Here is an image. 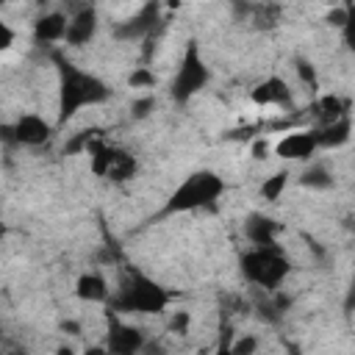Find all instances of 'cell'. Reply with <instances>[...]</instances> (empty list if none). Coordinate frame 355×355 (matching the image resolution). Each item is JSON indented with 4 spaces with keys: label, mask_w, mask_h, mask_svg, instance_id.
Instances as JSON below:
<instances>
[{
    "label": "cell",
    "mask_w": 355,
    "mask_h": 355,
    "mask_svg": "<svg viewBox=\"0 0 355 355\" xmlns=\"http://www.w3.org/2000/svg\"><path fill=\"white\" fill-rule=\"evenodd\" d=\"M319 153V141L313 128H302V130H288L275 141V155L283 161H297L305 164Z\"/></svg>",
    "instance_id": "9c48e42d"
},
{
    "label": "cell",
    "mask_w": 355,
    "mask_h": 355,
    "mask_svg": "<svg viewBox=\"0 0 355 355\" xmlns=\"http://www.w3.org/2000/svg\"><path fill=\"white\" fill-rule=\"evenodd\" d=\"M100 136H103V130H100V128H83V130H78V133H72V136L67 139L64 153H67V155H86V153H89V147H92Z\"/></svg>",
    "instance_id": "d6986e66"
},
{
    "label": "cell",
    "mask_w": 355,
    "mask_h": 355,
    "mask_svg": "<svg viewBox=\"0 0 355 355\" xmlns=\"http://www.w3.org/2000/svg\"><path fill=\"white\" fill-rule=\"evenodd\" d=\"M80 355H111V352H108L105 344H92V347H86Z\"/></svg>",
    "instance_id": "d6a6232c"
},
{
    "label": "cell",
    "mask_w": 355,
    "mask_h": 355,
    "mask_svg": "<svg viewBox=\"0 0 355 355\" xmlns=\"http://www.w3.org/2000/svg\"><path fill=\"white\" fill-rule=\"evenodd\" d=\"M97 28H100L97 8H94V6H83V8H78V11L69 17V28H67L64 44H67V47H86V44L94 39Z\"/></svg>",
    "instance_id": "8fae6325"
},
{
    "label": "cell",
    "mask_w": 355,
    "mask_h": 355,
    "mask_svg": "<svg viewBox=\"0 0 355 355\" xmlns=\"http://www.w3.org/2000/svg\"><path fill=\"white\" fill-rule=\"evenodd\" d=\"M136 172H139V161H136V155L119 150V155H116V161H114V166H111V172H108L105 180H111V183H125V180H130Z\"/></svg>",
    "instance_id": "44dd1931"
},
{
    "label": "cell",
    "mask_w": 355,
    "mask_h": 355,
    "mask_svg": "<svg viewBox=\"0 0 355 355\" xmlns=\"http://www.w3.org/2000/svg\"><path fill=\"white\" fill-rule=\"evenodd\" d=\"M324 19H327L330 25H336V28H344V22H347V6H336V8H330V11L324 14Z\"/></svg>",
    "instance_id": "f546056e"
},
{
    "label": "cell",
    "mask_w": 355,
    "mask_h": 355,
    "mask_svg": "<svg viewBox=\"0 0 355 355\" xmlns=\"http://www.w3.org/2000/svg\"><path fill=\"white\" fill-rule=\"evenodd\" d=\"M75 297H78L80 302H89V305L108 302V300H111L108 280H105L100 272H83V275L75 280Z\"/></svg>",
    "instance_id": "5bb4252c"
},
{
    "label": "cell",
    "mask_w": 355,
    "mask_h": 355,
    "mask_svg": "<svg viewBox=\"0 0 355 355\" xmlns=\"http://www.w3.org/2000/svg\"><path fill=\"white\" fill-rule=\"evenodd\" d=\"M225 194V180L214 172V169H197L191 175H186L172 194L166 197L161 216H175V214H191V211H202L219 202V197Z\"/></svg>",
    "instance_id": "3957f363"
},
{
    "label": "cell",
    "mask_w": 355,
    "mask_h": 355,
    "mask_svg": "<svg viewBox=\"0 0 355 355\" xmlns=\"http://www.w3.org/2000/svg\"><path fill=\"white\" fill-rule=\"evenodd\" d=\"M150 338L147 333L133 324V322H125L119 316H111L108 319V330H105V347L111 355H144Z\"/></svg>",
    "instance_id": "8992f818"
},
{
    "label": "cell",
    "mask_w": 355,
    "mask_h": 355,
    "mask_svg": "<svg viewBox=\"0 0 355 355\" xmlns=\"http://www.w3.org/2000/svg\"><path fill=\"white\" fill-rule=\"evenodd\" d=\"M14 42H17V31H14L8 22L0 19V50H11Z\"/></svg>",
    "instance_id": "f1b7e54d"
},
{
    "label": "cell",
    "mask_w": 355,
    "mask_h": 355,
    "mask_svg": "<svg viewBox=\"0 0 355 355\" xmlns=\"http://www.w3.org/2000/svg\"><path fill=\"white\" fill-rule=\"evenodd\" d=\"M58 125H67L69 119H75L83 108H94L111 100V89L103 78H97L94 72H86L80 67H75L72 61L58 58Z\"/></svg>",
    "instance_id": "6da1fadb"
},
{
    "label": "cell",
    "mask_w": 355,
    "mask_h": 355,
    "mask_svg": "<svg viewBox=\"0 0 355 355\" xmlns=\"http://www.w3.org/2000/svg\"><path fill=\"white\" fill-rule=\"evenodd\" d=\"M58 327H61L67 336H80V330H83V327H80V322H75V319H64Z\"/></svg>",
    "instance_id": "1f68e13d"
},
{
    "label": "cell",
    "mask_w": 355,
    "mask_h": 355,
    "mask_svg": "<svg viewBox=\"0 0 355 355\" xmlns=\"http://www.w3.org/2000/svg\"><path fill=\"white\" fill-rule=\"evenodd\" d=\"M8 355H28V349H8Z\"/></svg>",
    "instance_id": "d590c367"
},
{
    "label": "cell",
    "mask_w": 355,
    "mask_h": 355,
    "mask_svg": "<svg viewBox=\"0 0 355 355\" xmlns=\"http://www.w3.org/2000/svg\"><path fill=\"white\" fill-rule=\"evenodd\" d=\"M153 111H155V97H153V94H139V97H133V103H130V116H133V119H147Z\"/></svg>",
    "instance_id": "484cf974"
},
{
    "label": "cell",
    "mask_w": 355,
    "mask_h": 355,
    "mask_svg": "<svg viewBox=\"0 0 355 355\" xmlns=\"http://www.w3.org/2000/svg\"><path fill=\"white\" fill-rule=\"evenodd\" d=\"M239 269H241L247 283H252L258 288H266V291H277L286 283V277L291 275V261L280 250V244L250 247V250L241 252Z\"/></svg>",
    "instance_id": "277c9868"
},
{
    "label": "cell",
    "mask_w": 355,
    "mask_h": 355,
    "mask_svg": "<svg viewBox=\"0 0 355 355\" xmlns=\"http://www.w3.org/2000/svg\"><path fill=\"white\" fill-rule=\"evenodd\" d=\"M261 341L255 333H239L236 338H230V352L233 355H258Z\"/></svg>",
    "instance_id": "cb8c5ba5"
},
{
    "label": "cell",
    "mask_w": 355,
    "mask_h": 355,
    "mask_svg": "<svg viewBox=\"0 0 355 355\" xmlns=\"http://www.w3.org/2000/svg\"><path fill=\"white\" fill-rule=\"evenodd\" d=\"M89 169H92V175L94 178H108V172H111V166H114V161H116V155H119V147H114V144H108L103 136L89 147Z\"/></svg>",
    "instance_id": "2e32d148"
},
{
    "label": "cell",
    "mask_w": 355,
    "mask_h": 355,
    "mask_svg": "<svg viewBox=\"0 0 355 355\" xmlns=\"http://www.w3.org/2000/svg\"><path fill=\"white\" fill-rule=\"evenodd\" d=\"M250 153H252V158H258V161H263V158H269L272 153H275V144H269L263 136L261 139H255L252 141V147H250Z\"/></svg>",
    "instance_id": "83f0119b"
},
{
    "label": "cell",
    "mask_w": 355,
    "mask_h": 355,
    "mask_svg": "<svg viewBox=\"0 0 355 355\" xmlns=\"http://www.w3.org/2000/svg\"><path fill=\"white\" fill-rule=\"evenodd\" d=\"M214 355H233V352H230V338H222L219 347L214 349Z\"/></svg>",
    "instance_id": "836d02e7"
},
{
    "label": "cell",
    "mask_w": 355,
    "mask_h": 355,
    "mask_svg": "<svg viewBox=\"0 0 355 355\" xmlns=\"http://www.w3.org/2000/svg\"><path fill=\"white\" fill-rule=\"evenodd\" d=\"M297 180H300V186H305V189H311V191H324V189L333 186V172H330L324 164L311 161V164L300 172Z\"/></svg>",
    "instance_id": "ac0fdd59"
},
{
    "label": "cell",
    "mask_w": 355,
    "mask_h": 355,
    "mask_svg": "<svg viewBox=\"0 0 355 355\" xmlns=\"http://www.w3.org/2000/svg\"><path fill=\"white\" fill-rule=\"evenodd\" d=\"M288 169H275L269 178H263V183H261V197L266 200V202H277L280 197H283V191L288 189Z\"/></svg>",
    "instance_id": "ffe728a7"
},
{
    "label": "cell",
    "mask_w": 355,
    "mask_h": 355,
    "mask_svg": "<svg viewBox=\"0 0 355 355\" xmlns=\"http://www.w3.org/2000/svg\"><path fill=\"white\" fill-rule=\"evenodd\" d=\"M155 83H158V78H155V72L150 67H133V72L128 75V86L139 89V92H150Z\"/></svg>",
    "instance_id": "603a6c76"
},
{
    "label": "cell",
    "mask_w": 355,
    "mask_h": 355,
    "mask_svg": "<svg viewBox=\"0 0 355 355\" xmlns=\"http://www.w3.org/2000/svg\"><path fill=\"white\" fill-rule=\"evenodd\" d=\"M250 100L261 108H283L291 103V86L280 75H269L250 89Z\"/></svg>",
    "instance_id": "30bf717a"
},
{
    "label": "cell",
    "mask_w": 355,
    "mask_h": 355,
    "mask_svg": "<svg viewBox=\"0 0 355 355\" xmlns=\"http://www.w3.org/2000/svg\"><path fill=\"white\" fill-rule=\"evenodd\" d=\"M277 233L280 225L266 214H250L244 219V239L250 241V247H272L277 244Z\"/></svg>",
    "instance_id": "7c38bea8"
},
{
    "label": "cell",
    "mask_w": 355,
    "mask_h": 355,
    "mask_svg": "<svg viewBox=\"0 0 355 355\" xmlns=\"http://www.w3.org/2000/svg\"><path fill=\"white\" fill-rule=\"evenodd\" d=\"M211 80V69L200 53V44L191 39L180 55V64H178V72L169 83V97L175 103H189L191 97H197Z\"/></svg>",
    "instance_id": "5b68a950"
},
{
    "label": "cell",
    "mask_w": 355,
    "mask_h": 355,
    "mask_svg": "<svg viewBox=\"0 0 355 355\" xmlns=\"http://www.w3.org/2000/svg\"><path fill=\"white\" fill-rule=\"evenodd\" d=\"M67 28H69V17L61 11H47L42 17H36L33 22V39L39 44H55L67 39Z\"/></svg>",
    "instance_id": "4fadbf2b"
},
{
    "label": "cell",
    "mask_w": 355,
    "mask_h": 355,
    "mask_svg": "<svg viewBox=\"0 0 355 355\" xmlns=\"http://www.w3.org/2000/svg\"><path fill=\"white\" fill-rule=\"evenodd\" d=\"M294 355H302V352H294Z\"/></svg>",
    "instance_id": "8d00e7d4"
},
{
    "label": "cell",
    "mask_w": 355,
    "mask_h": 355,
    "mask_svg": "<svg viewBox=\"0 0 355 355\" xmlns=\"http://www.w3.org/2000/svg\"><path fill=\"white\" fill-rule=\"evenodd\" d=\"M158 3H147L141 6L136 14H130L128 19L116 22L114 25V39L116 42H144L155 33V25H158Z\"/></svg>",
    "instance_id": "ba28073f"
},
{
    "label": "cell",
    "mask_w": 355,
    "mask_h": 355,
    "mask_svg": "<svg viewBox=\"0 0 355 355\" xmlns=\"http://www.w3.org/2000/svg\"><path fill=\"white\" fill-rule=\"evenodd\" d=\"M341 39H344L347 50L355 53V3H347V22L341 28Z\"/></svg>",
    "instance_id": "4316f807"
},
{
    "label": "cell",
    "mask_w": 355,
    "mask_h": 355,
    "mask_svg": "<svg viewBox=\"0 0 355 355\" xmlns=\"http://www.w3.org/2000/svg\"><path fill=\"white\" fill-rule=\"evenodd\" d=\"M294 75L302 86H308V92H316L319 89V72L313 67V61L308 58H294Z\"/></svg>",
    "instance_id": "7402d4cb"
},
{
    "label": "cell",
    "mask_w": 355,
    "mask_h": 355,
    "mask_svg": "<svg viewBox=\"0 0 355 355\" xmlns=\"http://www.w3.org/2000/svg\"><path fill=\"white\" fill-rule=\"evenodd\" d=\"M316 133V141H319V150H338L349 141L352 136V119L344 116V119H336L330 125H316L313 128Z\"/></svg>",
    "instance_id": "9a60e30c"
},
{
    "label": "cell",
    "mask_w": 355,
    "mask_h": 355,
    "mask_svg": "<svg viewBox=\"0 0 355 355\" xmlns=\"http://www.w3.org/2000/svg\"><path fill=\"white\" fill-rule=\"evenodd\" d=\"M166 327H169V333H175V336H189V330H191V313L183 311V308L172 311Z\"/></svg>",
    "instance_id": "d4e9b609"
},
{
    "label": "cell",
    "mask_w": 355,
    "mask_h": 355,
    "mask_svg": "<svg viewBox=\"0 0 355 355\" xmlns=\"http://www.w3.org/2000/svg\"><path fill=\"white\" fill-rule=\"evenodd\" d=\"M55 355H75V349H72L69 344H61V347L55 349Z\"/></svg>",
    "instance_id": "e575fe53"
},
{
    "label": "cell",
    "mask_w": 355,
    "mask_h": 355,
    "mask_svg": "<svg viewBox=\"0 0 355 355\" xmlns=\"http://www.w3.org/2000/svg\"><path fill=\"white\" fill-rule=\"evenodd\" d=\"M3 133H6L8 141H17L22 147H42V144L50 141L53 125L44 116H39V114H19L14 119V125L3 128Z\"/></svg>",
    "instance_id": "52a82bcc"
},
{
    "label": "cell",
    "mask_w": 355,
    "mask_h": 355,
    "mask_svg": "<svg viewBox=\"0 0 355 355\" xmlns=\"http://www.w3.org/2000/svg\"><path fill=\"white\" fill-rule=\"evenodd\" d=\"M169 302H172V291L139 269H128L119 288L111 294V308L116 313H136V316L164 313Z\"/></svg>",
    "instance_id": "7a4b0ae2"
},
{
    "label": "cell",
    "mask_w": 355,
    "mask_h": 355,
    "mask_svg": "<svg viewBox=\"0 0 355 355\" xmlns=\"http://www.w3.org/2000/svg\"><path fill=\"white\" fill-rule=\"evenodd\" d=\"M344 311H355V275L347 286V294H344Z\"/></svg>",
    "instance_id": "4dcf8cb0"
},
{
    "label": "cell",
    "mask_w": 355,
    "mask_h": 355,
    "mask_svg": "<svg viewBox=\"0 0 355 355\" xmlns=\"http://www.w3.org/2000/svg\"><path fill=\"white\" fill-rule=\"evenodd\" d=\"M313 111H316L319 125H330V122H336V119L349 116V114H347V100L338 97V94H322V97H316Z\"/></svg>",
    "instance_id": "e0dca14e"
}]
</instances>
